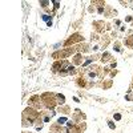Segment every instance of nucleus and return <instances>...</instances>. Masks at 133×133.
Segmentation results:
<instances>
[{"label":"nucleus","instance_id":"f257e3e1","mask_svg":"<svg viewBox=\"0 0 133 133\" xmlns=\"http://www.w3.org/2000/svg\"><path fill=\"white\" fill-rule=\"evenodd\" d=\"M76 53H79V49H77V45L76 47H69V48H64L61 51H56V52H53L52 53V59L55 60H65L66 57H69V56H73V55Z\"/></svg>","mask_w":133,"mask_h":133},{"label":"nucleus","instance_id":"f03ea898","mask_svg":"<svg viewBox=\"0 0 133 133\" xmlns=\"http://www.w3.org/2000/svg\"><path fill=\"white\" fill-rule=\"evenodd\" d=\"M56 93H52V92H45L41 95V98H43V104H44V108L48 109V110H53L57 105V101H56V97H55Z\"/></svg>","mask_w":133,"mask_h":133},{"label":"nucleus","instance_id":"7ed1b4c3","mask_svg":"<svg viewBox=\"0 0 133 133\" xmlns=\"http://www.w3.org/2000/svg\"><path fill=\"white\" fill-rule=\"evenodd\" d=\"M40 117H41L40 112H39V110H36L35 108H32V107L25 108V109H24V112H23V118H25V120L31 121L32 124L35 123L36 120H39Z\"/></svg>","mask_w":133,"mask_h":133},{"label":"nucleus","instance_id":"20e7f679","mask_svg":"<svg viewBox=\"0 0 133 133\" xmlns=\"http://www.w3.org/2000/svg\"><path fill=\"white\" fill-rule=\"evenodd\" d=\"M84 43V36H81L80 33H73V35H71L68 39H66L65 41H64V48H69L71 45H75V44H77V43Z\"/></svg>","mask_w":133,"mask_h":133},{"label":"nucleus","instance_id":"39448f33","mask_svg":"<svg viewBox=\"0 0 133 133\" xmlns=\"http://www.w3.org/2000/svg\"><path fill=\"white\" fill-rule=\"evenodd\" d=\"M28 104H29V107L35 108L36 110H39V109H43V108H44L43 98H41V96H39V95H33V96H31V97H29V100H28Z\"/></svg>","mask_w":133,"mask_h":133},{"label":"nucleus","instance_id":"423d86ee","mask_svg":"<svg viewBox=\"0 0 133 133\" xmlns=\"http://www.w3.org/2000/svg\"><path fill=\"white\" fill-rule=\"evenodd\" d=\"M84 118H85V115L81 112L80 109H76L75 112H73V115H72V121H73L75 124H80Z\"/></svg>","mask_w":133,"mask_h":133},{"label":"nucleus","instance_id":"0eeeda50","mask_svg":"<svg viewBox=\"0 0 133 133\" xmlns=\"http://www.w3.org/2000/svg\"><path fill=\"white\" fill-rule=\"evenodd\" d=\"M105 28H107V24H104V21H101V20L93 21V31H95L96 33H101V32H104Z\"/></svg>","mask_w":133,"mask_h":133},{"label":"nucleus","instance_id":"6e6552de","mask_svg":"<svg viewBox=\"0 0 133 133\" xmlns=\"http://www.w3.org/2000/svg\"><path fill=\"white\" fill-rule=\"evenodd\" d=\"M72 64H73V65H83V64H84V56H83V53H76V55H73Z\"/></svg>","mask_w":133,"mask_h":133},{"label":"nucleus","instance_id":"1a4fd4ad","mask_svg":"<svg viewBox=\"0 0 133 133\" xmlns=\"http://www.w3.org/2000/svg\"><path fill=\"white\" fill-rule=\"evenodd\" d=\"M84 130L80 128V125L79 124H75L73 127H71V128H66V133H83Z\"/></svg>","mask_w":133,"mask_h":133},{"label":"nucleus","instance_id":"9d476101","mask_svg":"<svg viewBox=\"0 0 133 133\" xmlns=\"http://www.w3.org/2000/svg\"><path fill=\"white\" fill-rule=\"evenodd\" d=\"M87 81L88 80H85L84 77H77V79H76V84H77V87H80V88H87L88 87Z\"/></svg>","mask_w":133,"mask_h":133},{"label":"nucleus","instance_id":"9b49d317","mask_svg":"<svg viewBox=\"0 0 133 133\" xmlns=\"http://www.w3.org/2000/svg\"><path fill=\"white\" fill-rule=\"evenodd\" d=\"M66 130V129H65ZM64 130H63V128H61V125H59L57 123L56 124H53V125H51V133H63Z\"/></svg>","mask_w":133,"mask_h":133},{"label":"nucleus","instance_id":"f8f14e48","mask_svg":"<svg viewBox=\"0 0 133 133\" xmlns=\"http://www.w3.org/2000/svg\"><path fill=\"white\" fill-rule=\"evenodd\" d=\"M55 97H56V101H57V104L61 107V105H65V96L64 95H61V93H56L55 95Z\"/></svg>","mask_w":133,"mask_h":133},{"label":"nucleus","instance_id":"ddd939ff","mask_svg":"<svg viewBox=\"0 0 133 133\" xmlns=\"http://www.w3.org/2000/svg\"><path fill=\"white\" fill-rule=\"evenodd\" d=\"M109 41H110V37H109L108 35H105V36H103L101 39H100V43H101V48H103V49L108 47Z\"/></svg>","mask_w":133,"mask_h":133},{"label":"nucleus","instance_id":"4468645a","mask_svg":"<svg viewBox=\"0 0 133 133\" xmlns=\"http://www.w3.org/2000/svg\"><path fill=\"white\" fill-rule=\"evenodd\" d=\"M110 60H112V55L109 52H104L101 55V63H109Z\"/></svg>","mask_w":133,"mask_h":133},{"label":"nucleus","instance_id":"2eb2a0df","mask_svg":"<svg viewBox=\"0 0 133 133\" xmlns=\"http://www.w3.org/2000/svg\"><path fill=\"white\" fill-rule=\"evenodd\" d=\"M124 44H125L128 48L133 49V36H128V37L124 40Z\"/></svg>","mask_w":133,"mask_h":133},{"label":"nucleus","instance_id":"dca6fc26","mask_svg":"<svg viewBox=\"0 0 133 133\" xmlns=\"http://www.w3.org/2000/svg\"><path fill=\"white\" fill-rule=\"evenodd\" d=\"M98 85L101 87V88H104V89H108V88H110L112 87V80H108V81H101V83H98Z\"/></svg>","mask_w":133,"mask_h":133},{"label":"nucleus","instance_id":"f3484780","mask_svg":"<svg viewBox=\"0 0 133 133\" xmlns=\"http://www.w3.org/2000/svg\"><path fill=\"white\" fill-rule=\"evenodd\" d=\"M59 110H60L63 115H68V113H71V108H69L68 105H61V107L59 108Z\"/></svg>","mask_w":133,"mask_h":133},{"label":"nucleus","instance_id":"a211bd4d","mask_svg":"<svg viewBox=\"0 0 133 133\" xmlns=\"http://www.w3.org/2000/svg\"><path fill=\"white\" fill-rule=\"evenodd\" d=\"M65 123H68V118H66L65 116H63V117H60V118L57 120V124H59V125H64Z\"/></svg>","mask_w":133,"mask_h":133},{"label":"nucleus","instance_id":"6ab92c4d","mask_svg":"<svg viewBox=\"0 0 133 133\" xmlns=\"http://www.w3.org/2000/svg\"><path fill=\"white\" fill-rule=\"evenodd\" d=\"M113 49H115L116 52H121V43H120V41H116V43L113 44Z\"/></svg>","mask_w":133,"mask_h":133},{"label":"nucleus","instance_id":"aec40b11","mask_svg":"<svg viewBox=\"0 0 133 133\" xmlns=\"http://www.w3.org/2000/svg\"><path fill=\"white\" fill-rule=\"evenodd\" d=\"M91 40H92V41H98V40H100L98 33H96V32H92V35H91Z\"/></svg>","mask_w":133,"mask_h":133},{"label":"nucleus","instance_id":"412c9836","mask_svg":"<svg viewBox=\"0 0 133 133\" xmlns=\"http://www.w3.org/2000/svg\"><path fill=\"white\" fill-rule=\"evenodd\" d=\"M51 4V2H40V5H41V8H44V9H48V5Z\"/></svg>","mask_w":133,"mask_h":133},{"label":"nucleus","instance_id":"4be33fe9","mask_svg":"<svg viewBox=\"0 0 133 133\" xmlns=\"http://www.w3.org/2000/svg\"><path fill=\"white\" fill-rule=\"evenodd\" d=\"M108 127H109L110 129H112V130H115V129H116V125L113 124V121H108Z\"/></svg>","mask_w":133,"mask_h":133},{"label":"nucleus","instance_id":"5701e85b","mask_svg":"<svg viewBox=\"0 0 133 133\" xmlns=\"http://www.w3.org/2000/svg\"><path fill=\"white\" fill-rule=\"evenodd\" d=\"M113 117H115V120H116V121H120V120H121V115H120V113H116Z\"/></svg>","mask_w":133,"mask_h":133},{"label":"nucleus","instance_id":"b1692460","mask_svg":"<svg viewBox=\"0 0 133 133\" xmlns=\"http://www.w3.org/2000/svg\"><path fill=\"white\" fill-rule=\"evenodd\" d=\"M53 7H55V9H57L60 7V3L59 2H53Z\"/></svg>","mask_w":133,"mask_h":133},{"label":"nucleus","instance_id":"393cba45","mask_svg":"<svg viewBox=\"0 0 133 133\" xmlns=\"http://www.w3.org/2000/svg\"><path fill=\"white\" fill-rule=\"evenodd\" d=\"M132 20H133V17H132V16H128V17L125 19V21H132Z\"/></svg>","mask_w":133,"mask_h":133},{"label":"nucleus","instance_id":"a878e982","mask_svg":"<svg viewBox=\"0 0 133 133\" xmlns=\"http://www.w3.org/2000/svg\"><path fill=\"white\" fill-rule=\"evenodd\" d=\"M132 27H133V23H132Z\"/></svg>","mask_w":133,"mask_h":133},{"label":"nucleus","instance_id":"bb28decb","mask_svg":"<svg viewBox=\"0 0 133 133\" xmlns=\"http://www.w3.org/2000/svg\"><path fill=\"white\" fill-rule=\"evenodd\" d=\"M24 133H28V132H24Z\"/></svg>","mask_w":133,"mask_h":133}]
</instances>
